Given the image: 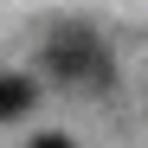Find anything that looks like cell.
Returning <instances> with one entry per match:
<instances>
[{
    "mask_svg": "<svg viewBox=\"0 0 148 148\" xmlns=\"http://www.w3.org/2000/svg\"><path fill=\"white\" fill-rule=\"evenodd\" d=\"M45 77H58V84H110L116 71H110V52H103L97 39L64 32V39L45 45Z\"/></svg>",
    "mask_w": 148,
    "mask_h": 148,
    "instance_id": "6da1fadb",
    "label": "cell"
},
{
    "mask_svg": "<svg viewBox=\"0 0 148 148\" xmlns=\"http://www.w3.org/2000/svg\"><path fill=\"white\" fill-rule=\"evenodd\" d=\"M32 103H39V84L19 77V71H0V122H19Z\"/></svg>",
    "mask_w": 148,
    "mask_h": 148,
    "instance_id": "7a4b0ae2",
    "label": "cell"
},
{
    "mask_svg": "<svg viewBox=\"0 0 148 148\" xmlns=\"http://www.w3.org/2000/svg\"><path fill=\"white\" fill-rule=\"evenodd\" d=\"M26 148H77V142H71V135H58V129H45V135H32Z\"/></svg>",
    "mask_w": 148,
    "mask_h": 148,
    "instance_id": "3957f363",
    "label": "cell"
}]
</instances>
